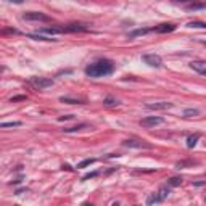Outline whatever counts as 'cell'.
Listing matches in <instances>:
<instances>
[{
    "label": "cell",
    "mask_w": 206,
    "mask_h": 206,
    "mask_svg": "<svg viewBox=\"0 0 206 206\" xmlns=\"http://www.w3.org/2000/svg\"><path fill=\"white\" fill-rule=\"evenodd\" d=\"M198 140H200V134H193V135H190V137L187 139V147H188V148H193V147L197 145Z\"/></svg>",
    "instance_id": "cell-17"
},
{
    "label": "cell",
    "mask_w": 206,
    "mask_h": 206,
    "mask_svg": "<svg viewBox=\"0 0 206 206\" xmlns=\"http://www.w3.org/2000/svg\"><path fill=\"white\" fill-rule=\"evenodd\" d=\"M193 164H197V161H192V159H188V161H179V163H176V168H177V169H182V168L193 166Z\"/></svg>",
    "instance_id": "cell-22"
},
{
    "label": "cell",
    "mask_w": 206,
    "mask_h": 206,
    "mask_svg": "<svg viewBox=\"0 0 206 206\" xmlns=\"http://www.w3.org/2000/svg\"><path fill=\"white\" fill-rule=\"evenodd\" d=\"M23 100H26V95H16V97H11V98H10L11 103H15V101H23Z\"/></svg>",
    "instance_id": "cell-26"
},
{
    "label": "cell",
    "mask_w": 206,
    "mask_h": 206,
    "mask_svg": "<svg viewBox=\"0 0 206 206\" xmlns=\"http://www.w3.org/2000/svg\"><path fill=\"white\" fill-rule=\"evenodd\" d=\"M142 60H144L145 65L151 66V68H161L163 65V60L159 55H154V53H148V55H144L142 56Z\"/></svg>",
    "instance_id": "cell-5"
},
{
    "label": "cell",
    "mask_w": 206,
    "mask_h": 206,
    "mask_svg": "<svg viewBox=\"0 0 206 206\" xmlns=\"http://www.w3.org/2000/svg\"><path fill=\"white\" fill-rule=\"evenodd\" d=\"M103 105H105V106H118L119 101L116 98H113V97H106V98L103 100Z\"/></svg>",
    "instance_id": "cell-19"
},
{
    "label": "cell",
    "mask_w": 206,
    "mask_h": 206,
    "mask_svg": "<svg viewBox=\"0 0 206 206\" xmlns=\"http://www.w3.org/2000/svg\"><path fill=\"white\" fill-rule=\"evenodd\" d=\"M113 71H114V65L110 60H105V58L90 63V65L85 68V74H87L89 77H94V79L110 76Z\"/></svg>",
    "instance_id": "cell-1"
},
{
    "label": "cell",
    "mask_w": 206,
    "mask_h": 206,
    "mask_svg": "<svg viewBox=\"0 0 206 206\" xmlns=\"http://www.w3.org/2000/svg\"><path fill=\"white\" fill-rule=\"evenodd\" d=\"M63 169H66V171H73V168L69 164H63Z\"/></svg>",
    "instance_id": "cell-30"
},
{
    "label": "cell",
    "mask_w": 206,
    "mask_h": 206,
    "mask_svg": "<svg viewBox=\"0 0 206 206\" xmlns=\"http://www.w3.org/2000/svg\"><path fill=\"white\" fill-rule=\"evenodd\" d=\"M148 32H151V29L142 27V29H135V31H132V32H129V37L134 39V37H137V36H145V34H148Z\"/></svg>",
    "instance_id": "cell-15"
},
{
    "label": "cell",
    "mask_w": 206,
    "mask_h": 206,
    "mask_svg": "<svg viewBox=\"0 0 206 206\" xmlns=\"http://www.w3.org/2000/svg\"><path fill=\"white\" fill-rule=\"evenodd\" d=\"M2 34H20V31H16V29H3Z\"/></svg>",
    "instance_id": "cell-28"
},
{
    "label": "cell",
    "mask_w": 206,
    "mask_h": 206,
    "mask_svg": "<svg viewBox=\"0 0 206 206\" xmlns=\"http://www.w3.org/2000/svg\"><path fill=\"white\" fill-rule=\"evenodd\" d=\"M65 32V26L63 27H56V26H52V27H41V29H37V34H50V36H56V34H63Z\"/></svg>",
    "instance_id": "cell-8"
},
{
    "label": "cell",
    "mask_w": 206,
    "mask_h": 206,
    "mask_svg": "<svg viewBox=\"0 0 206 206\" xmlns=\"http://www.w3.org/2000/svg\"><path fill=\"white\" fill-rule=\"evenodd\" d=\"M18 126H21L20 121H11V123H2V124H0V127L7 129V127H18Z\"/></svg>",
    "instance_id": "cell-25"
},
{
    "label": "cell",
    "mask_w": 206,
    "mask_h": 206,
    "mask_svg": "<svg viewBox=\"0 0 206 206\" xmlns=\"http://www.w3.org/2000/svg\"><path fill=\"white\" fill-rule=\"evenodd\" d=\"M184 116L185 118H197V116H200V110L198 108H187V110H184Z\"/></svg>",
    "instance_id": "cell-14"
},
{
    "label": "cell",
    "mask_w": 206,
    "mask_h": 206,
    "mask_svg": "<svg viewBox=\"0 0 206 206\" xmlns=\"http://www.w3.org/2000/svg\"><path fill=\"white\" fill-rule=\"evenodd\" d=\"M23 192H26V188H20V190H16V195H21Z\"/></svg>",
    "instance_id": "cell-31"
},
{
    "label": "cell",
    "mask_w": 206,
    "mask_h": 206,
    "mask_svg": "<svg viewBox=\"0 0 206 206\" xmlns=\"http://www.w3.org/2000/svg\"><path fill=\"white\" fill-rule=\"evenodd\" d=\"M201 42H203V44H204V45H206V41H201Z\"/></svg>",
    "instance_id": "cell-34"
},
{
    "label": "cell",
    "mask_w": 206,
    "mask_h": 206,
    "mask_svg": "<svg viewBox=\"0 0 206 206\" xmlns=\"http://www.w3.org/2000/svg\"><path fill=\"white\" fill-rule=\"evenodd\" d=\"M182 184V177H179V176H174V177H169L168 179V185L172 188V187H179Z\"/></svg>",
    "instance_id": "cell-16"
},
{
    "label": "cell",
    "mask_w": 206,
    "mask_h": 206,
    "mask_svg": "<svg viewBox=\"0 0 206 206\" xmlns=\"http://www.w3.org/2000/svg\"><path fill=\"white\" fill-rule=\"evenodd\" d=\"M23 20H26V21H44V23L50 21L48 16L41 13V11H26V13L23 15Z\"/></svg>",
    "instance_id": "cell-4"
},
{
    "label": "cell",
    "mask_w": 206,
    "mask_h": 206,
    "mask_svg": "<svg viewBox=\"0 0 206 206\" xmlns=\"http://www.w3.org/2000/svg\"><path fill=\"white\" fill-rule=\"evenodd\" d=\"M111 206H119V203H113Z\"/></svg>",
    "instance_id": "cell-33"
},
{
    "label": "cell",
    "mask_w": 206,
    "mask_h": 206,
    "mask_svg": "<svg viewBox=\"0 0 206 206\" xmlns=\"http://www.w3.org/2000/svg\"><path fill=\"white\" fill-rule=\"evenodd\" d=\"M27 37H29V39H34V41H52V42H55V39L41 36V34H27Z\"/></svg>",
    "instance_id": "cell-18"
},
{
    "label": "cell",
    "mask_w": 206,
    "mask_h": 206,
    "mask_svg": "<svg viewBox=\"0 0 206 206\" xmlns=\"http://www.w3.org/2000/svg\"><path fill=\"white\" fill-rule=\"evenodd\" d=\"M98 174H100V172H97V171H95V172H89V174H85V176L82 177V180H89V179H92V177H97Z\"/></svg>",
    "instance_id": "cell-27"
},
{
    "label": "cell",
    "mask_w": 206,
    "mask_h": 206,
    "mask_svg": "<svg viewBox=\"0 0 206 206\" xmlns=\"http://www.w3.org/2000/svg\"><path fill=\"white\" fill-rule=\"evenodd\" d=\"M164 201V198L159 195V193H151V195H148L147 197V206H154V204H158V203H163Z\"/></svg>",
    "instance_id": "cell-12"
},
{
    "label": "cell",
    "mask_w": 206,
    "mask_h": 206,
    "mask_svg": "<svg viewBox=\"0 0 206 206\" xmlns=\"http://www.w3.org/2000/svg\"><path fill=\"white\" fill-rule=\"evenodd\" d=\"M95 163V158H87V159H84V161H81L77 164V169H82V168H87V166L90 164H94Z\"/></svg>",
    "instance_id": "cell-20"
},
{
    "label": "cell",
    "mask_w": 206,
    "mask_h": 206,
    "mask_svg": "<svg viewBox=\"0 0 206 206\" xmlns=\"http://www.w3.org/2000/svg\"><path fill=\"white\" fill-rule=\"evenodd\" d=\"M60 101L61 103H68V105H84L85 103L84 98H71V97H61Z\"/></svg>",
    "instance_id": "cell-13"
},
{
    "label": "cell",
    "mask_w": 206,
    "mask_h": 206,
    "mask_svg": "<svg viewBox=\"0 0 206 206\" xmlns=\"http://www.w3.org/2000/svg\"><path fill=\"white\" fill-rule=\"evenodd\" d=\"M84 127H87V124L82 123V124H77V126H74V127H66V129H63L65 132H77V130H81Z\"/></svg>",
    "instance_id": "cell-21"
},
{
    "label": "cell",
    "mask_w": 206,
    "mask_h": 206,
    "mask_svg": "<svg viewBox=\"0 0 206 206\" xmlns=\"http://www.w3.org/2000/svg\"><path fill=\"white\" fill-rule=\"evenodd\" d=\"M29 84L32 85V87H36L39 90H44V89H47V87H52L53 85V79H48V77H37V76H34L29 79Z\"/></svg>",
    "instance_id": "cell-2"
},
{
    "label": "cell",
    "mask_w": 206,
    "mask_h": 206,
    "mask_svg": "<svg viewBox=\"0 0 206 206\" xmlns=\"http://www.w3.org/2000/svg\"><path fill=\"white\" fill-rule=\"evenodd\" d=\"M123 145L124 147H129V148H147V150H150V148H151L150 144H147V142H144V140H135V139L124 140Z\"/></svg>",
    "instance_id": "cell-6"
},
{
    "label": "cell",
    "mask_w": 206,
    "mask_h": 206,
    "mask_svg": "<svg viewBox=\"0 0 206 206\" xmlns=\"http://www.w3.org/2000/svg\"><path fill=\"white\" fill-rule=\"evenodd\" d=\"M89 27L85 24H81V23H73V24L65 26V32H85Z\"/></svg>",
    "instance_id": "cell-10"
},
{
    "label": "cell",
    "mask_w": 206,
    "mask_h": 206,
    "mask_svg": "<svg viewBox=\"0 0 206 206\" xmlns=\"http://www.w3.org/2000/svg\"><path fill=\"white\" fill-rule=\"evenodd\" d=\"M81 206H94V204H92V203H82Z\"/></svg>",
    "instance_id": "cell-32"
},
{
    "label": "cell",
    "mask_w": 206,
    "mask_h": 206,
    "mask_svg": "<svg viewBox=\"0 0 206 206\" xmlns=\"http://www.w3.org/2000/svg\"><path fill=\"white\" fill-rule=\"evenodd\" d=\"M187 26L188 27H201V29H206V23H203V21H190V23H187Z\"/></svg>",
    "instance_id": "cell-23"
},
{
    "label": "cell",
    "mask_w": 206,
    "mask_h": 206,
    "mask_svg": "<svg viewBox=\"0 0 206 206\" xmlns=\"http://www.w3.org/2000/svg\"><path fill=\"white\" fill-rule=\"evenodd\" d=\"M139 124L142 126V127H147V129L156 127V126L164 124V118H161V116H147V118H144V119H140Z\"/></svg>",
    "instance_id": "cell-3"
},
{
    "label": "cell",
    "mask_w": 206,
    "mask_h": 206,
    "mask_svg": "<svg viewBox=\"0 0 206 206\" xmlns=\"http://www.w3.org/2000/svg\"><path fill=\"white\" fill-rule=\"evenodd\" d=\"M190 68L198 74H201V76H206V61H192Z\"/></svg>",
    "instance_id": "cell-11"
},
{
    "label": "cell",
    "mask_w": 206,
    "mask_h": 206,
    "mask_svg": "<svg viewBox=\"0 0 206 206\" xmlns=\"http://www.w3.org/2000/svg\"><path fill=\"white\" fill-rule=\"evenodd\" d=\"M68 119H73L71 114H69V116H61V118H58V121H68Z\"/></svg>",
    "instance_id": "cell-29"
},
{
    "label": "cell",
    "mask_w": 206,
    "mask_h": 206,
    "mask_svg": "<svg viewBox=\"0 0 206 206\" xmlns=\"http://www.w3.org/2000/svg\"><path fill=\"white\" fill-rule=\"evenodd\" d=\"M206 8V3H188L187 10H203Z\"/></svg>",
    "instance_id": "cell-24"
},
{
    "label": "cell",
    "mask_w": 206,
    "mask_h": 206,
    "mask_svg": "<svg viewBox=\"0 0 206 206\" xmlns=\"http://www.w3.org/2000/svg\"><path fill=\"white\" fill-rule=\"evenodd\" d=\"M145 108L148 110H154V111H161V110H171L172 108V103L169 101H156V103H147Z\"/></svg>",
    "instance_id": "cell-7"
},
{
    "label": "cell",
    "mask_w": 206,
    "mask_h": 206,
    "mask_svg": "<svg viewBox=\"0 0 206 206\" xmlns=\"http://www.w3.org/2000/svg\"><path fill=\"white\" fill-rule=\"evenodd\" d=\"M176 29V24L172 23H163L156 27H151V32H159V34H166V32H172Z\"/></svg>",
    "instance_id": "cell-9"
}]
</instances>
